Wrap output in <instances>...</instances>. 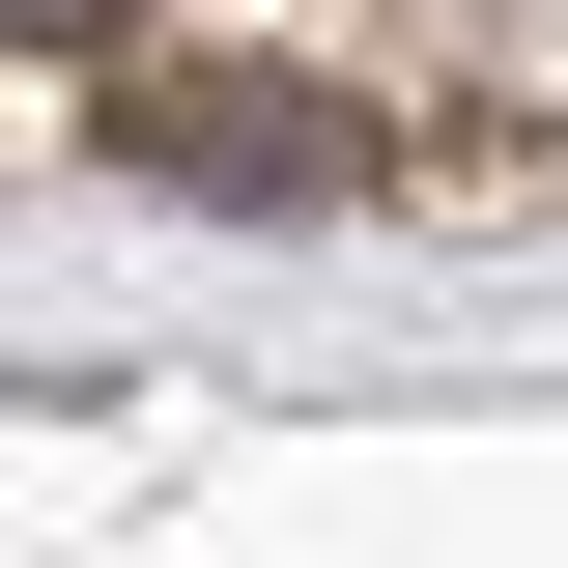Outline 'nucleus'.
<instances>
[{
    "mask_svg": "<svg viewBox=\"0 0 568 568\" xmlns=\"http://www.w3.org/2000/svg\"><path fill=\"white\" fill-rule=\"evenodd\" d=\"M0 29H114V0H0Z\"/></svg>",
    "mask_w": 568,
    "mask_h": 568,
    "instance_id": "f03ea898",
    "label": "nucleus"
},
{
    "mask_svg": "<svg viewBox=\"0 0 568 568\" xmlns=\"http://www.w3.org/2000/svg\"><path fill=\"white\" fill-rule=\"evenodd\" d=\"M85 114H114V171H200V200H313L342 171V114L284 58H171V85H85Z\"/></svg>",
    "mask_w": 568,
    "mask_h": 568,
    "instance_id": "f257e3e1",
    "label": "nucleus"
}]
</instances>
